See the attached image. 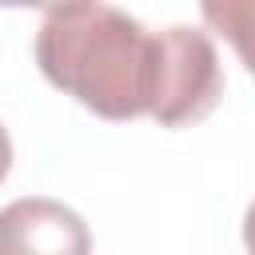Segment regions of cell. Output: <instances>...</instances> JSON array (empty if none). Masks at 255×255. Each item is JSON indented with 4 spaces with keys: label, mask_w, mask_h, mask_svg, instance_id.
<instances>
[{
    "label": "cell",
    "mask_w": 255,
    "mask_h": 255,
    "mask_svg": "<svg viewBox=\"0 0 255 255\" xmlns=\"http://www.w3.org/2000/svg\"><path fill=\"white\" fill-rule=\"evenodd\" d=\"M36 64L64 96L104 120L151 116L159 128L199 124L223 100L215 44L199 28L147 32L135 16L88 0L48 12Z\"/></svg>",
    "instance_id": "obj_1"
},
{
    "label": "cell",
    "mask_w": 255,
    "mask_h": 255,
    "mask_svg": "<svg viewBox=\"0 0 255 255\" xmlns=\"http://www.w3.org/2000/svg\"><path fill=\"white\" fill-rule=\"evenodd\" d=\"M92 235L84 219L56 199H16L0 211V255H84Z\"/></svg>",
    "instance_id": "obj_2"
},
{
    "label": "cell",
    "mask_w": 255,
    "mask_h": 255,
    "mask_svg": "<svg viewBox=\"0 0 255 255\" xmlns=\"http://www.w3.org/2000/svg\"><path fill=\"white\" fill-rule=\"evenodd\" d=\"M203 8V20L235 48V56L243 64H251V44H247V32H251V0H199Z\"/></svg>",
    "instance_id": "obj_3"
},
{
    "label": "cell",
    "mask_w": 255,
    "mask_h": 255,
    "mask_svg": "<svg viewBox=\"0 0 255 255\" xmlns=\"http://www.w3.org/2000/svg\"><path fill=\"white\" fill-rule=\"evenodd\" d=\"M76 4H88V0H0V8H44V12H60Z\"/></svg>",
    "instance_id": "obj_4"
},
{
    "label": "cell",
    "mask_w": 255,
    "mask_h": 255,
    "mask_svg": "<svg viewBox=\"0 0 255 255\" xmlns=\"http://www.w3.org/2000/svg\"><path fill=\"white\" fill-rule=\"evenodd\" d=\"M8 171H12V139H8V131L0 128V183H4Z\"/></svg>",
    "instance_id": "obj_5"
}]
</instances>
